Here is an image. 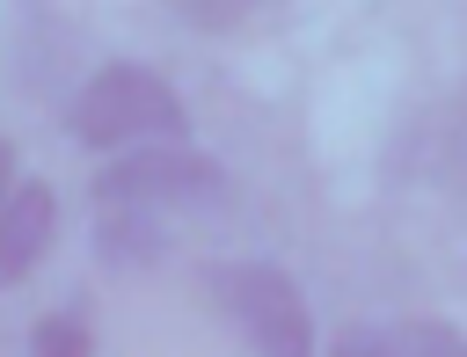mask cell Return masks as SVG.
I'll list each match as a JSON object with an SVG mask.
<instances>
[{"label":"cell","instance_id":"obj_2","mask_svg":"<svg viewBox=\"0 0 467 357\" xmlns=\"http://www.w3.org/2000/svg\"><path fill=\"white\" fill-rule=\"evenodd\" d=\"M226 189V168L190 153V146H139L117 153L95 175V211H139V219H168L175 204H212Z\"/></svg>","mask_w":467,"mask_h":357},{"label":"cell","instance_id":"obj_9","mask_svg":"<svg viewBox=\"0 0 467 357\" xmlns=\"http://www.w3.org/2000/svg\"><path fill=\"white\" fill-rule=\"evenodd\" d=\"M15 189H22V182H15V146H7V138H0V211H7V204H15Z\"/></svg>","mask_w":467,"mask_h":357},{"label":"cell","instance_id":"obj_6","mask_svg":"<svg viewBox=\"0 0 467 357\" xmlns=\"http://www.w3.org/2000/svg\"><path fill=\"white\" fill-rule=\"evenodd\" d=\"M387 342H394V357H467V335L445 321H401V328H387Z\"/></svg>","mask_w":467,"mask_h":357},{"label":"cell","instance_id":"obj_8","mask_svg":"<svg viewBox=\"0 0 467 357\" xmlns=\"http://www.w3.org/2000/svg\"><path fill=\"white\" fill-rule=\"evenodd\" d=\"M336 357H394V342H387V328H365V335H343Z\"/></svg>","mask_w":467,"mask_h":357},{"label":"cell","instance_id":"obj_3","mask_svg":"<svg viewBox=\"0 0 467 357\" xmlns=\"http://www.w3.org/2000/svg\"><path fill=\"white\" fill-rule=\"evenodd\" d=\"M212 299L226 306V321H241L255 357H314V313L285 270L226 262V270H212Z\"/></svg>","mask_w":467,"mask_h":357},{"label":"cell","instance_id":"obj_4","mask_svg":"<svg viewBox=\"0 0 467 357\" xmlns=\"http://www.w3.org/2000/svg\"><path fill=\"white\" fill-rule=\"evenodd\" d=\"M51 226H58L51 189H44V182H22L15 204L0 211V284H15V277L36 270V255L51 248Z\"/></svg>","mask_w":467,"mask_h":357},{"label":"cell","instance_id":"obj_1","mask_svg":"<svg viewBox=\"0 0 467 357\" xmlns=\"http://www.w3.org/2000/svg\"><path fill=\"white\" fill-rule=\"evenodd\" d=\"M73 138L102 146V153H139V146H182V102L153 66H102L80 95H73Z\"/></svg>","mask_w":467,"mask_h":357},{"label":"cell","instance_id":"obj_5","mask_svg":"<svg viewBox=\"0 0 467 357\" xmlns=\"http://www.w3.org/2000/svg\"><path fill=\"white\" fill-rule=\"evenodd\" d=\"M29 357H95V328H88V313H80V306L44 313V321L29 328Z\"/></svg>","mask_w":467,"mask_h":357},{"label":"cell","instance_id":"obj_7","mask_svg":"<svg viewBox=\"0 0 467 357\" xmlns=\"http://www.w3.org/2000/svg\"><path fill=\"white\" fill-rule=\"evenodd\" d=\"M175 15H182L190 29H234L248 7H241V0H234V7H226V0H175Z\"/></svg>","mask_w":467,"mask_h":357}]
</instances>
